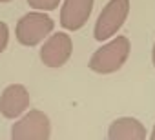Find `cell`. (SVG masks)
<instances>
[{
  "label": "cell",
  "instance_id": "7a4b0ae2",
  "mask_svg": "<svg viewBox=\"0 0 155 140\" xmlns=\"http://www.w3.org/2000/svg\"><path fill=\"white\" fill-rule=\"evenodd\" d=\"M128 13H130V0H110L97 18L95 40L104 42L111 38L126 22Z\"/></svg>",
  "mask_w": 155,
  "mask_h": 140
},
{
  "label": "cell",
  "instance_id": "9c48e42d",
  "mask_svg": "<svg viewBox=\"0 0 155 140\" xmlns=\"http://www.w3.org/2000/svg\"><path fill=\"white\" fill-rule=\"evenodd\" d=\"M28 4L29 8L38 9V11H51V9H57L60 0H28Z\"/></svg>",
  "mask_w": 155,
  "mask_h": 140
},
{
  "label": "cell",
  "instance_id": "3957f363",
  "mask_svg": "<svg viewBox=\"0 0 155 140\" xmlns=\"http://www.w3.org/2000/svg\"><path fill=\"white\" fill-rule=\"evenodd\" d=\"M53 27L55 24L48 15L40 11L28 13L17 24V40L22 46H37L53 31Z\"/></svg>",
  "mask_w": 155,
  "mask_h": 140
},
{
  "label": "cell",
  "instance_id": "52a82bcc",
  "mask_svg": "<svg viewBox=\"0 0 155 140\" xmlns=\"http://www.w3.org/2000/svg\"><path fill=\"white\" fill-rule=\"evenodd\" d=\"M29 107V93L22 84L8 86L0 97V113L6 118H17Z\"/></svg>",
  "mask_w": 155,
  "mask_h": 140
},
{
  "label": "cell",
  "instance_id": "277c9868",
  "mask_svg": "<svg viewBox=\"0 0 155 140\" xmlns=\"http://www.w3.org/2000/svg\"><path fill=\"white\" fill-rule=\"evenodd\" d=\"M49 135H51L49 118L38 109H31L11 129L13 140H48Z\"/></svg>",
  "mask_w": 155,
  "mask_h": 140
},
{
  "label": "cell",
  "instance_id": "7c38bea8",
  "mask_svg": "<svg viewBox=\"0 0 155 140\" xmlns=\"http://www.w3.org/2000/svg\"><path fill=\"white\" fill-rule=\"evenodd\" d=\"M151 60H153V65H155V46H153V53H151Z\"/></svg>",
  "mask_w": 155,
  "mask_h": 140
},
{
  "label": "cell",
  "instance_id": "5b68a950",
  "mask_svg": "<svg viewBox=\"0 0 155 140\" xmlns=\"http://www.w3.org/2000/svg\"><path fill=\"white\" fill-rule=\"evenodd\" d=\"M71 51H73L71 38L66 33H55L42 46V49H40V60L48 67H62L69 60Z\"/></svg>",
  "mask_w": 155,
  "mask_h": 140
},
{
  "label": "cell",
  "instance_id": "4fadbf2b",
  "mask_svg": "<svg viewBox=\"0 0 155 140\" xmlns=\"http://www.w3.org/2000/svg\"><path fill=\"white\" fill-rule=\"evenodd\" d=\"M0 2H11V0H0Z\"/></svg>",
  "mask_w": 155,
  "mask_h": 140
},
{
  "label": "cell",
  "instance_id": "30bf717a",
  "mask_svg": "<svg viewBox=\"0 0 155 140\" xmlns=\"http://www.w3.org/2000/svg\"><path fill=\"white\" fill-rule=\"evenodd\" d=\"M8 40H9V29L4 22H0V53H2L8 46Z\"/></svg>",
  "mask_w": 155,
  "mask_h": 140
},
{
  "label": "cell",
  "instance_id": "6da1fadb",
  "mask_svg": "<svg viewBox=\"0 0 155 140\" xmlns=\"http://www.w3.org/2000/svg\"><path fill=\"white\" fill-rule=\"evenodd\" d=\"M128 56H130V40L126 37H117L95 51V55L90 60V67L95 73L110 75L119 71L128 60Z\"/></svg>",
  "mask_w": 155,
  "mask_h": 140
},
{
  "label": "cell",
  "instance_id": "8992f818",
  "mask_svg": "<svg viewBox=\"0 0 155 140\" xmlns=\"http://www.w3.org/2000/svg\"><path fill=\"white\" fill-rule=\"evenodd\" d=\"M93 9V0H66L60 11V24L69 31L81 29Z\"/></svg>",
  "mask_w": 155,
  "mask_h": 140
},
{
  "label": "cell",
  "instance_id": "ba28073f",
  "mask_svg": "<svg viewBox=\"0 0 155 140\" xmlns=\"http://www.w3.org/2000/svg\"><path fill=\"white\" fill-rule=\"evenodd\" d=\"M108 138L110 140H144L146 129L142 127V124L139 120L124 116V118L115 120L110 126Z\"/></svg>",
  "mask_w": 155,
  "mask_h": 140
},
{
  "label": "cell",
  "instance_id": "8fae6325",
  "mask_svg": "<svg viewBox=\"0 0 155 140\" xmlns=\"http://www.w3.org/2000/svg\"><path fill=\"white\" fill-rule=\"evenodd\" d=\"M150 138H151V140H155V126H153V131H151V135H150Z\"/></svg>",
  "mask_w": 155,
  "mask_h": 140
}]
</instances>
